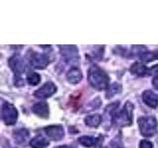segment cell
I'll return each instance as SVG.
<instances>
[{
    "label": "cell",
    "mask_w": 158,
    "mask_h": 148,
    "mask_svg": "<svg viewBox=\"0 0 158 148\" xmlns=\"http://www.w3.org/2000/svg\"><path fill=\"white\" fill-rule=\"evenodd\" d=\"M140 58H141V60L144 62H150L152 60H155V59H158V51H152V52L145 51L144 53H142L140 56Z\"/></svg>",
    "instance_id": "obj_18"
},
{
    "label": "cell",
    "mask_w": 158,
    "mask_h": 148,
    "mask_svg": "<svg viewBox=\"0 0 158 148\" xmlns=\"http://www.w3.org/2000/svg\"><path fill=\"white\" fill-rule=\"evenodd\" d=\"M56 92V86L52 82H48L35 92V96L39 99H47Z\"/></svg>",
    "instance_id": "obj_8"
},
{
    "label": "cell",
    "mask_w": 158,
    "mask_h": 148,
    "mask_svg": "<svg viewBox=\"0 0 158 148\" xmlns=\"http://www.w3.org/2000/svg\"><path fill=\"white\" fill-rule=\"evenodd\" d=\"M142 100L147 106L151 108H156L158 106V96L152 91H144V93L142 94Z\"/></svg>",
    "instance_id": "obj_11"
},
{
    "label": "cell",
    "mask_w": 158,
    "mask_h": 148,
    "mask_svg": "<svg viewBox=\"0 0 158 148\" xmlns=\"http://www.w3.org/2000/svg\"><path fill=\"white\" fill-rule=\"evenodd\" d=\"M150 73H158V65H155L151 68Z\"/></svg>",
    "instance_id": "obj_24"
},
{
    "label": "cell",
    "mask_w": 158,
    "mask_h": 148,
    "mask_svg": "<svg viewBox=\"0 0 158 148\" xmlns=\"http://www.w3.org/2000/svg\"><path fill=\"white\" fill-rule=\"evenodd\" d=\"M132 112H133V106L132 104L127 102L126 103L125 107L121 111L120 113L115 116V122L118 126H128L132 122Z\"/></svg>",
    "instance_id": "obj_3"
},
{
    "label": "cell",
    "mask_w": 158,
    "mask_h": 148,
    "mask_svg": "<svg viewBox=\"0 0 158 148\" xmlns=\"http://www.w3.org/2000/svg\"><path fill=\"white\" fill-rule=\"evenodd\" d=\"M13 137L15 141L21 144V143L26 141L29 137V131L27 130H24V128H20V130H17L13 132Z\"/></svg>",
    "instance_id": "obj_13"
},
{
    "label": "cell",
    "mask_w": 158,
    "mask_h": 148,
    "mask_svg": "<svg viewBox=\"0 0 158 148\" xmlns=\"http://www.w3.org/2000/svg\"><path fill=\"white\" fill-rule=\"evenodd\" d=\"M152 147H153L152 142L148 140H142L139 143V148H152Z\"/></svg>",
    "instance_id": "obj_21"
},
{
    "label": "cell",
    "mask_w": 158,
    "mask_h": 148,
    "mask_svg": "<svg viewBox=\"0 0 158 148\" xmlns=\"http://www.w3.org/2000/svg\"><path fill=\"white\" fill-rule=\"evenodd\" d=\"M8 63L15 74L18 76L26 70V63L20 56H13L12 57H10Z\"/></svg>",
    "instance_id": "obj_7"
},
{
    "label": "cell",
    "mask_w": 158,
    "mask_h": 148,
    "mask_svg": "<svg viewBox=\"0 0 158 148\" xmlns=\"http://www.w3.org/2000/svg\"><path fill=\"white\" fill-rule=\"evenodd\" d=\"M27 81L30 85H33V86H36L40 83L41 81V76L39 75L38 73H29V75L27 76Z\"/></svg>",
    "instance_id": "obj_20"
},
{
    "label": "cell",
    "mask_w": 158,
    "mask_h": 148,
    "mask_svg": "<svg viewBox=\"0 0 158 148\" xmlns=\"http://www.w3.org/2000/svg\"><path fill=\"white\" fill-rule=\"evenodd\" d=\"M152 84H153V86H154V88L158 90V75L155 76L154 79L152 80Z\"/></svg>",
    "instance_id": "obj_23"
},
{
    "label": "cell",
    "mask_w": 158,
    "mask_h": 148,
    "mask_svg": "<svg viewBox=\"0 0 158 148\" xmlns=\"http://www.w3.org/2000/svg\"><path fill=\"white\" fill-rule=\"evenodd\" d=\"M103 148H107V147H103Z\"/></svg>",
    "instance_id": "obj_26"
},
{
    "label": "cell",
    "mask_w": 158,
    "mask_h": 148,
    "mask_svg": "<svg viewBox=\"0 0 158 148\" xmlns=\"http://www.w3.org/2000/svg\"><path fill=\"white\" fill-rule=\"evenodd\" d=\"M66 78L67 80L72 83V84H77L81 81L82 79V72L79 70L78 68L73 67L69 70L66 74Z\"/></svg>",
    "instance_id": "obj_12"
},
{
    "label": "cell",
    "mask_w": 158,
    "mask_h": 148,
    "mask_svg": "<svg viewBox=\"0 0 158 148\" xmlns=\"http://www.w3.org/2000/svg\"><path fill=\"white\" fill-rule=\"evenodd\" d=\"M138 126H139L140 133L145 137H149L155 134L157 121L153 117H142L138 118Z\"/></svg>",
    "instance_id": "obj_2"
},
{
    "label": "cell",
    "mask_w": 158,
    "mask_h": 148,
    "mask_svg": "<svg viewBox=\"0 0 158 148\" xmlns=\"http://www.w3.org/2000/svg\"><path fill=\"white\" fill-rule=\"evenodd\" d=\"M102 117L100 115H92V116H88L85 117V123L88 126L91 127H97L101 123Z\"/></svg>",
    "instance_id": "obj_17"
},
{
    "label": "cell",
    "mask_w": 158,
    "mask_h": 148,
    "mask_svg": "<svg viewBox=\"0 0 158 148\" xmlns=\"http://www.w3.org/2000/svg\"><path fill=\"white\" fill-rule=\"evenodd\" d=\"M131 72L137 76H144L147 73V68L139 62H135L131 67Z\"/></svg>",
    "instance_id": "obj_15"
},
{
    "label": "cell",
    "mask_w": 158,
    "mask_h": 148,
    "mask_svg": "<svg viewBox=\"0 0 158 148\" xmlns=\"http://www.w3.org/2000/svg\"><path fill=\"white\" fill-rule=\"evenodd\" d=\"M49 144L48 139L43 136H36L30 141V145L32 148H44Z\"/></svg>",
    "instance_id": "obj_14"
},
{
    "label": "cell",
    "mask_w": 158,
    "mask_h": 148,
    "mask_svg": "<svg viewBox=\"0 0 158 148\" xmlns=\"http://www.w3.org/2000/svg\"><path fill=\"white\" fill-rule=\"evenodd\" d=\"M62 56L65 61L71 65H77L79 62L78 51L75 46H59Z\"/></svg>",
    "instance_id": "obj_4"
},
{
    "label": "cell",
    "mask_w": 158,
    "mask_h": 148,
    "mask_svg": "<svg viewBox=\"0 0 158 148\" xmlns=\"http://www.w3.org/2000/svg\"><path fill=\"white\" fill-rule=\"evenodd\" d=\"M79 143L85 147H92L95 146L98 143V138L93 136H82L78 139Z\"/></svg>",
    "instance_id": "obj_16"
},
{
    "label": "cell",
    "mask_w": 158,
    "mask_h": 148,
    "mask_svg": "<svg viewBox=\"0 0 158 148\" xmlns=\"http://www.w3.org/2000/svg\"><path fill=\"white\" fill-rule=\"evenodd\" d=\"M2 118L6 125H14L18 118V112L16 108L10 103L5 102L2 106Z\"/></svg>",
    "instance_id": "obj_5"
},
{
    "label": "cell",
    "mask_w": 158,
    "mask_h": 148,
    "mask_svg": "<svg viewBox=\"0 0 158 148\" xmlns=\"http://www.w3.org/2000/svg\"><path fill=\"white\" fill-rule=\"evenodd\" d=\"M30 62H31L32 66L35 68L44 69L48 65L49 60L48 57L47 56H44V54L31 51L30 52Z\"/></svg>",
    "instance_id": "obj_6"
},
{
    "label": "cell",
    "mask_w": 158,
    "mask_h": 148,
    "mask_svg": "<svg viewBox=\"0 0 158 148\" xmlns=\"http://www.w3.org/2000/svg\"><path fill=\"white\" fill-rule=\"evenodd\" d=\"M88 80L93 88L97 90L106 89L109 83V77L107 73L98 66L90 67L88 71Z\"/></svg>",
    "instance_id": "obj_1"
},
{
    "label": "cell",
    "mask_w": 158,
    "mask_h": 148,
    "mask_svg": "<svg viewBox=\"0 0 158 148\" xmlns=\"http://www.w3.org/2000/svg\"><path fill=\"white\" fill-rule=\"evenodd\" d=\"M122 90V87L121 85H118V83H113L112 85L109 87L107 94H106V97L107 98H112L115 95H117L118 93H120Z\"/></svg>",
    "instance_id": "obj_19"
},
{
    "label": "cell",
    "mask_w": 158,
    "mask_h": 148,
    "mask_svg": "<svg viewBox=\"0 0 158 148\" xmlns=\"http://www.w3.org/2000/svg\"><path fill=\"white\" fill-rule=\"evenodd\" d=\"M47 135L52 140H60L64 136L63 127L60 125H51L44 128Z\"/></svg>",
    "instance_id": "obj_9"
},
{
    "label": "cell",
    "mask_w": 158,
    "mask_h": 148,
    "mask_svg": "<svg viewBox=\"0 0 158 148\" xmlns=\"http://www.w3.org/2000/svg\"><path fill=\"white\" fill-rule=\"evenodd\" d=\"M32 111L36 113V115H38L39 117H41L43 118L48 117V113H49L48 106V104L44 102H40V103L35 104L32 108Z\"/></svg>",
    "instance_id": "obj_10"
},
{
    "label": "cell",
    "mask_w": 158,
    "mask_h": 148,
    "mask_svg": "<svg viewBox=\"0 0 158 148\" xmlns=\"http://www.w3.org/2000/svg\"><path fill=\"white\" fill-rule=\"evenodd\" d=\"M56 148H71V147H69V146H66V145H62V146H58V147H56Z\"/></svg>",
    "instance_id": "obj_25"
},
{
    "label": "cell",
    "mask_w": 158,
    "mask_h": 148,
    "mask_svg": "<svg viewBox=\"0 0 158 148\" xmlns=\"http://www.w3.org/2000/svg\"><path fill=\"white\" fill-rule=\"evenodd\" d=\"M111 145L113 148H125L123 146V144L121 143V141L118 140V139H115V140H113L111 142Z\"/></svg>",
    "instance_id": "obj_22"
}]
</instances>
